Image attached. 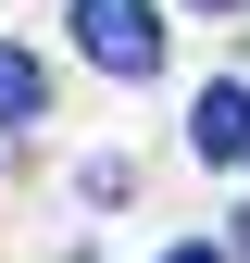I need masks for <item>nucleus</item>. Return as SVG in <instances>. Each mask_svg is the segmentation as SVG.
I'll list each match as a JSON object with an SVG mask.
<instances>
[{
  "label": "nucleus",
  "instance_id": "f257e3e1",
  "mask_svg": "<svg viewBox=\"0 0 250 263\" xmlns=\"http://www.w3.org/2000/svg\"><path fill=\"white\" fill-rule=\"evenodd\" d=\"M75 38H88L100 76H150L163 63V13L150 0H75Z\"/></svg>",
  "mask_w": 250,
  "mask_h": 263
},
{
  "label": "nucleus",
  "instance_id": "f03ea898",
  "mask_svg": "<svg viewBox=\"0 0 250 263\" xmlns=\"http://www.w3.org/2000/svg\"><path fill=\"white\" fill-rule=\"evenodd\" d=\"M187 138H200L213 163H238V151H250V88H200V113H187Z\"/></svg>",
  "mask_w": 250,
  "mask_h": 263
},
{
  "label": "nucleus",
  "instance_id": "7ed1b4c3",
  "mask_svg": "<svg viewBox=\"0 0 250 263\" xmlns=\"http://www.w3.org/2000/svg\"><path fill=\"white\" fill-rule=\"evenodd\" d=\"M38 101H50V88H38V63H25V50H0V125H38Z\"/></svg>",
  "mask_w": 250,
  "mask_h": 263
},
{
  "label": "nucleus",
  "instance_id": "20e7f679",
  "mask_svg": "<svg viewBox=\"0 0 250 263\" xmlns=\"http://www.w3.org/2000/svg\"><path fill=\"white\" fill-rule=\"evenodd\" d=\"M163 263H225V251H163Z\"/></svg>",
  "mask_w": 250,
  "mask_h": 263
},
{
  "label": "nucleus",
  "instance_id": "39448f33",
  "mask_svg": "<svg viewBox=\"0 0 250 263\" xmlns=\"http://www.w3.org/2000/svg\"><path fill=\"white\" fill-rule=\"evenodd\" d=\"M187 13H238V0H187Z\"/></svg>",
  "mask_w": 250,
  "mask_h": 263
}]
</instances>
